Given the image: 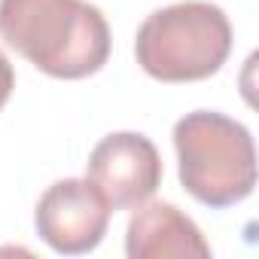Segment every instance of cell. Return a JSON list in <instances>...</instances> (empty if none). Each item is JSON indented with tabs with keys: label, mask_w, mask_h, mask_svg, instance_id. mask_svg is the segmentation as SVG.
Returning <instances> with one entry per match:
<instances>
[{
	"label": "cell",
	"mask_w": 259,
	"mask_h": 259,
	"mask_svg": "<svg viewBox=\"0 0 259 259\" xmlns=\"http://www.w3.org/2000/svg\"><path fill=\"white\" fill-rule=\"evenodd\" d=\"M174 150L183 189L207 207H232L256 186L253 138L226 113H186L174 125Z\"/></svg>",
	"instance_id": "obj_2"
},
{
	"label": "cell",
	"mask_w": 259,
	"mask_h": 259,
	"mask_svg": "<svg viewBox=\"0 0 259 259\" xmlns=\"http://www.w3.org/2000/svg\"><path fill=\"white\" fill-rule=\"evenodd\" d=\"M85 177L104 195L110 210H128L153 198L162 183V156L138 132L107 135L89 156Z\"/></svg>",
	"instance_id": "obj_5"
},
{
	"label": "cell",
	"mask_w": 259,
	"mask_h": 259,
	"mask_svg": "<svg viewBox=\"0 0 259 259\" xmlns=\"http://www.w3.org/2000/svg\"><path fill=\"white\" fill-rule=\"evenodd\" d=\"M0 37L55 79H82L110 58V25L89 0H0Z\"/></svg>",
	"instance_id": "obj_1"
},
{
	"label": "cell",
	"mask_w": 259,
	"mask_h": 259,
	"mask_svg": "<svg viewBox=\"0 0 259 259\" xmlns=\"http://www.w3.org/2000/svg\"><path fill=\"white\" fill-rule=\"evenodd\" d=\"M232 52V25L217 4L183 0L144 19L135 55L159 82H198L213 76Z\"/></svg>",
	"instance_id": "obj_3"
},
{
	"label": "cell",
	"mask_w": 259,
	"mask_h": 259,
	"mask_svg": "<svg viewBox=\"0 0 259 259\" xmlns=\"http://www.w3.org/2000/svg\"><path fill=\"white\" fill-rule=\"evenodd\" d=\"M37 235L64 256H79L95 250L110 226V204L85 177H67L52 183L34 210Z\"/></svg>",
	"instance_id": "obj_4"
},
{
	"label": "cell",
	"mask_w": 259,
	"mask_h": 259,
	"mask_svg": "<svg viewBox=\"0 0 259 259\" xmlns=\"http://www.w3.org/2000/svg\"><path fill=\"white\" fill-rule=\"evenodd\" d=\"M125 253L132 259H165V256H195L207 259L210 244L201 229L168 201H144L125 229Z\"/></svg>",
	"instance_id": "obj_6"
},
{
	"label": "cell",
	"mask_w": 259,
	"mask_h": 259,
	"mask_svg": "<svg viewBox=\"0 0 259 259\" xmlns=\"http://www.w3.org/2000/svg\"><path fill=\"white\" fill-rule=\"evenodd\" d=\"M13 89H16V70H13L10 58L0 52V110H4V104L10 101Z\"/></svg>",
	"instance_id": "obj_7"
}]
</instances>
